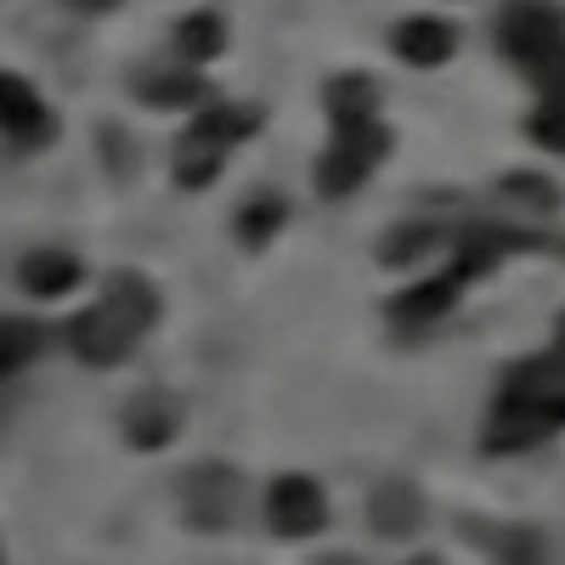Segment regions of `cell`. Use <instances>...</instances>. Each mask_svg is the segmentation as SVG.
Here are the masks:
<instances>
[{
    "label": "cell",
    "instance_id": "11",
    "mask_svg": "<svg viewBox=\"0 0 565 565\" xmlns=\"http://www.w3.org/2000/svg\"><path fill=\"white\" fill-rule=\"evenodd\" d=\"M18 277H23V289H29L34 300H57V295H68L74 282H79V260L63 255V249H34V255L18 266Z\"/></svg>",
    "mask_w": 565,
    "mask_h": 565
},
{
    "label": "cell",
    "instance_id": "7",
    "mask_svg": "<svg viewBox=\"0 0 565 565\" xmlns=\"http://www.w3.org/2000/svg\"><path fill=\"white\" fill-rule=\"evenodd\" d=\"M0 136H12L18 148H34V141L52 136V114L18 74H0Z\"/></svg>",
    "mask_w": 565,
    "mask_h": 565
},
{
    "label": "cell",
    "instance_id": "12",
    "mask_svg": "<svg viewBox=\"0 0 565 565\" xmlns=\"http://www.w3.org/2000/svg\"><path fill=\"white\" fill-rule=\"evenodd\" d=\"M458 289H463V282H458L452 271H447V277H430V282H418V289H407V295L391 306V317H396V322H436L441 311H452Z\"/></svg>",
    "mask_w": 565,
    "mask_h": 565
},
{
    "label": "cell",
    "instance_id": "6",
    "mask_svg": "<svg viewBox=\"0 0 565 565\" xmlns=\"http://www.w3.org/2000/svg\"><path fill=\"white\" fill-rule=\"evenodd\" d=\"M238 476L232 469H221V463H210V469H193L186 476V487H181V503H186V514H193L199 526H226L232 514H238Z\"/></svg>",
    "mask_w": 565,
    "mask_h": 565
},
{
    "label": "cell",
    "instance_id": "4",
    "mask_svg": "<svg viewBox=\"0 0 565 565\" xmlns=\"http://www.w3.org/2000/svg\"><path fill=\"white\" fill-rule=\"evenodd\" d=\"M391 153V130L385 125H362V130H334V148L317 164V193L322 199H345L385 164Z\"/></svg>",
    "mask_w": 565,
    "mask_h": 565
},
{
    "label": "cell",
    "instance_id": "13",
    "mask_svg": "<svg viewBox=\"0 0 565 565\" xmlns=\"http://www.w3.org/2000/svg\"><path fill=\"white\" fill-rule=\"evenodd\" d=\"M125 430L136 447H164L175 436V402L170 396H136L125 413Z\"/></svg>",
    "mask_w": 565,
    "mask_h": 565
},
{
    "label": "cell",
    "instance_id": "19",
    "mask_svg": "<svg viewBox=\"0 0 565 565\" xmlns=\"http://www.w3.org/2000/svg\"><path fill=\"white\" fill-rule=\"evenodd\" d=\"M282 215H289V210H282L271 193H260L249 210H244V221H238V232H244V238L249 244H266L271 238V226H282Z\"/></svg>",
    "mask_w": 565,
    "mask_h": 565
},
{
    "label": "cell",
    "instance_id": "14",
    "mask_svg": "<svg viewBox=\"0 0 565 565\" xmlns=\"http://www.w3.org/2000/svg\"><path fill=\"white\" fill-rule=\"evenodd\" d=\"M221 45H226V29H221L215 12H193V18L181 23V34H175V52L193 63V68H204L210 57H221Z\"/></svg>",
    "mask_w": 565,
    "mask_h": 565
},
{
    "label": "cell",
    "instance_id": "16",
    "mask_svg": "<svg viewBox=\"0 0 565 565\" xmlns=\"http://www.w3.org/2000/svg\"><path fill=\"white\" fill-rule=\"evenodd\" d=\"M498 565H548V548L532 526H509L498 532Z\"/></svg>",
    "mask_w": 565,
    "mask_h": 565
},
{
    "label": "cell",
    "instance_id": "3",
    "mask_svg": "<svg viewBox=\"0 0 565 565\" xmlns=\"http://www.w3.org/2000/svg\"><path fill=\"white\" fill-rule=\"evenodd\" d=\"M255 125H260L255 108H226V103L204 108L193 125H186L181 148H175V181H181V186H210V181L221 175L226 148H232V141H244Z\"/></svg>",
    "mask_w": 565,
    "mask_h": 565
},
{
    "label": "cell",
    "instance_id": "1",
    "mask_svg": "<svg viewBox=\"0 0 565 565\" xmlns=\"http://www.w3.org/2000/svg\"><path fill=\"white\" fill-rule=\"evenodd\" d=\"M565 430V322L543 356L503 373L498 407L487 418V452H526Z\"/></svg>",
    "mask_w": 565,
    "mask_h": 565
},
{
    "label": "cell",
    "instance_id": "2",
    "mask_svg": "<svg viewBox=\"0 0 565 565\" xmlns=\"http://www.w3.org/2000/svg\"><path fill=\"white\" fill-rule=\"evenodd\" d=\"M153 317H159L153 289L136 271H119L108 289H103V300L85 306L68 322V351L79 362H90V367H119L141 345V334L153 328Z\"/></svg>",
    "mask_w": 565,
    "mask_h": 565
},
{
    "label": "cell",
    "instance_id": "20",
    "mask_svg": "<svg viewBox=\"0 0 565 565\" xmlns=\"http://www.w3.org/2000/svg\"><path fill=\"white\" fill-rule=\"evenodd\" d=\"M79 7H114V0H79Z\"/></svg>",
    "mask_w": 565,
    "mask_h": 565
},
{
    "label": "cell",
    "instance_id": "15",
    "mask_svg": "<svg viewBox=\"0 0 565 565\" xmlns=\"http://www.w3.org/2000/svg\"><path fill=\"white\" fill-rule=\"evenodd\" d=\"M34 351H40V328L34 322H0V380L18 373Z\"/></svg>",
    "mask_w": 565,
    "mask_h": 565
},
{
    "label": "cell",
    "instance_id": "10",
    "mask_svg": "<svg viewBox=\"0 0 565 565\" xmlns=\"http://www.w3.org/2000/svg\"><path fill=\"white\" fill-rule=\"evenodd\" d=\"M328 114H334V130H362L380 125V85L367 74H340L328 85Z\"/></svg>",
    "mask_w": 565,
    "mask_h": 565
},
{
    "label": "cell",
    "instance_id": "5",
    "mask_svg": "<svg viewBox=\"0 0 565 565\" xmlns=\"http://www.w3.org/2000/svg\"><path fill=\"white\" fill-rule=\"evenodd\" d=\"M266 521L277 537H317L328 521V498L311 476H282L266 492Z\"/></svg>",
    "mask_w": 565,
    "mask_h": 565
},
{
    "label": "cell",
    "instance_id": "9",
    "mask_svg": "<svg viewBox=\"0 0 565 565\" xmlns=\"http://www.w3.org/2000/svg\"><path fill=\"white\" fill-rule=\"evenodd\" d=\"M367 514H373V532L402 543V537H413V532L424 526V498H418L413 481H385L380 492H373Z\"/></svg>",
    "mask_w": 565,
    "mask_h": 565
},
{
    "label": "cell",
    "instance_id": "8",
    "mask_svg": "<svg viewBox=\"0 0 565 565\" xmlns=\"http://www.w3.org/2000/svg\"><path fill=\"white\" fill-rule=\"evenodd\" d=\"M458 52V29L447 18H407L396 29V57L413 68H441Z\"/></svg>",
    "mask_w": 565,
    "mask_h": 565
},
{
    "label": "cell",
    "instance_id": "18",
    "mask_svg": "<svg viewBox=\"0 0 565 565\" xmlns=\"http://www.w3.org/2000/svg\"><path fill=\"white\" fill-rule=\"evenodd\" d=\"M526 136L548 153H565V103H543L532 119H526Z\"/></svg>",
    "mask_w": 565,
    "mask_h": 565
},
{
    "label": "cell",
    "instance_id": "17",
    "mask_svg": "<svg viewBox=\"0 0 565 565\" xmlns=\"http://www.w3.org/2000/svg\"><path fill=\"white\" fill-rule=\"evenodd\" d=\"M503 193H509V199H521V204H526V210H537V215H554V210H559L554 181L526 175V170H521V175H509V181H503Z\"/></svg>",
    "mask_w": 565,
    "mask_h": 565
}]
</instances>
